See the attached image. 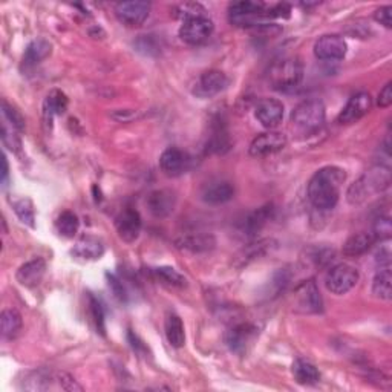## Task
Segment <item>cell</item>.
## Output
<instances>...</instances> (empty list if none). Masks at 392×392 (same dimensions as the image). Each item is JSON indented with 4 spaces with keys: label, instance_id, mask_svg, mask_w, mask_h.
<instances>
[{
    "label": "cell",
    "instance_id": "3",
    "mask_svg": "<svg viewBox=\"0 0 392 392\" xmlns=\"http://www.w3.org/2000/svg\"><path fill=\"white\" fill-rule=\"evenodd\" d=\"M302 79H304V65L298 57H287L276 61L268 72V80L278 91H290L298 87Z\"/></svg>",
    "mask_w": 392,
    "mask_h": 392
},
{
    "label": "cell",
    "instance_id": "35",
    "mask_svg": "<svg viewBox=\"0 0 392 392\" xmlns=\"http://www.w3.org/2000/svg\"><path fill=\"white\" fill-rule=\"evenodd\" d=\"M2 114L5 121L16 130H19V132H22L25 129V118L22 116V114H20L16 107H12L6 100L2 101Z\"/></svg>",
    "mask_w": 392,
    "mask_h": 392
},
{
    "label": "cell",
    "instance_id": "29",
    "mask_svg": "<svg viewBox=\"0 0 392 392\" xmlns=\"http://www.w3.org/2000/svg\"><path fill=\"white\" fill-rule=\"evenodd\" d=\"M0 323H2L3 339L12 340L16 339L20 331H22L23 320L17 309H5L2 313V318H0Z\"/></svg>",
    "mask_w": 392,
    "mask_h": 392
},
{
    "label": "cell",
    "instance_id": "44",
    "mask_svg": "<svg viewBox=\"0 0 392 392\" xmlns=\"http://www.w3.org/2000/svg\"><path fill=\"white\" fill-rule=\"evenodd\" d=\"M2 164H3V169H2V180L5 181L6 176H8V161H6V156H2Z\"/></svg>",
    "mask_w": 392,
    "mask_h": 392
},
{
    "label": "cell",
    "instance_id": "20",
    "mask_svg": "<svg viewBox=\"0 0 392 392\" xmlns=\"http://www.w3.org/2000/svg\"><path fill=\"white\" fill-rule=\"evenodd\" d=\"M45 271H46L45 259L36 258V259L28 260V262L20 267L17 270L16 278L20 282V285L32 288V287H36L40 284V282H42V279L45 276Z\"/></svg>",
    "mask_w": 392,
    "mask_h": 392
},
{
    "label": "cell",
    "instance_id": "13",
    "mask_svg": "<svg viewBox=\"0 0 392 392\" xmlns=\"http://www.w3.org/2000/svg\"><path fill=\"white\" fill-rule=\"evenodd\" d=\"M115 227L118 231V236L125 240V243H134L138 239L141 233V216L135 209H125L115 219Z\"/></svg>",
    "mask_w": 392,
    "mask_h": 392
},
{
    "label": "cell",
    "instance_id": "27",
    "mask_svg": "<svg viewBox=\"0 0 392 392\" xmlns=\"http://www.w3.org/2000/svg\"><path fill=\"white\" fill-rule=\"evenodd\" d=\"M52 46L45 39H37L28 45L23 56L25 66H36L40 61H43L46 57L51 56Z\"/></svg>",
    "mask_w": 392,
    "mask_h": 392
},
{
    "label": "cell",
    "instance_id": "9",
    "mask_svg": "<svg viewBox=\"0 0 392 392\" xmlns=\"http://www.w3.org/2000/svg\"><path fill=\"white\" fill-rule=\"evenodd\" d=\"M229 85V79L223 71L210 70L205 71L201 77L198 79L194 87V94L199 99H210L215 97L219 92H223Z\"/></svg>",
    "mask_w": 392,
    "mask_h": 392
},
{
    "label": "cell",
    "instance_id": "23",
    "mask_svg": "<svg viewBox=\"0 0 392 392\" xmlns=\"http://www.w3.org/2000/svg\"><path fill=\"white\" fill-rule=\"evenodd\" d=\"M105 253V244L95 236H83L74 245L72 254L80 259H100Z\"/></svg>",
    "mask_w": 392,
    "mask_h": 392
},
{
    "label": "cell",
    "instance_id": "33",
    "mask_svg": "<svg viewBox=\"0 0 392 392\" xmlns=\"http://www.w3.org/2000/svg\"><path fill=\"white\" fill-rule=\"evenodd\" d=\"M154 274L156 276V279H160L163 282V284H167L170 287H184L187 284V279L172 267H158L154 270Z\"/></svg>",
    "mask_w": 392,
    "mask_h": 392
},
{
    "label": "cell",
    "instance_id": "4",
    "mask_svg": "<svg viewBox=\"0 0 392 392\" xmlns=\"http://www.w3.org/2000/svg\"><path fill=\"white\" fill-rule=\"evenodd\" d=\"M391 176H389V169L388 167H377L371 172H367L359 181L351 185L348 190V199L349 203L359 204L364 201L369 195L378 194V192H383L384 189L389 187Z\"/></svg>",
    "mask_w": 392,
    "mask_h": 392
},
{
    "label": "cell",
    "instance_id": "1",
    "mask_svg": "<svg viewBox=\"0 0 392 392\" xmlns=\"http://www.w3.org/2000/svg\"><path fill=\"white\" fill-rule=\"evenodd\" d=\"M345 170L337 166H327L316 172L308 183V199L316 209L331 210L340 198V189L345 183Z\"/></svg>",
    "mask_w": 392,
    "mask_h": 392
},
{
    "label": "cell",
    "instance_id": "43",
    "mask_svg": "<svg viewBox=\"0 0 392 392\" xmlns=\"http://www.w3.org/2000/svg\"><path fill=\"white\" fill-rule=\"evenodd\" d=\"M109 285H111L114 288V291H115V296L116 298H120L121 300L126 298V294H125V288H123V284L121 282L116 279L115 276H109Z\"/></svg>",
    "mask_w": 392,
    "mask_h": 392
},
{
    "label": "cell",
    "instance_id": "42",
    "mask_svg": "<svg viewBox=\"0 0 392 392\" xmlns=\"http://www.w3.org/2000/svg\"><path fill=\"white\" fill-rule=\"evenodd\" d=\"M127 337H129L130 347L134 348V351H136V353H138V354H146L147 348H146V345H144V343L140 340V337H138V336L134 334L132 331H129Z\"/></svg>",
    "mask_w": 392,
    "mask_h": 392
},
{
    "label": "cell",
    "instance_id": "19",
    "mask_svg": "<svg viewBox=\"0 0 392 392\" xmlns=\"http://www.w3.org/2000/svg\"><path fill=\"white\" fill-rule=\"evenodd\" d=\"M233 196H235V187L231 183L224 180L210 181L203 189V201L212 205L229 203Z\"/></svg>",
    "mask_w": 392,
    "mask_h": 392
},
{
    "label": "cell",
    "instance_id": "22",
    "mask_svg": "<svg viewBox=\"0 0 392 392\" xmlns=\"http://www.w3.org/2000/svg\"><path fill=\"white\" fill-rule=\"evenodd\" d=\"M375 238L373 236V233H357V235H353L351 238H348V240L343 244V254L348 258H357L362 256V254L367 253L371 247L374 245Z\"/></svg>",
    "mask_w": 392,
    "mask_h": 392
},
{
    "label": "cell",
    "instance_id": "11",
    "mask_svg": "<svg viewBox=\"0 0 392 392\" xmlns=\"http://www.w3.org/2000/svg\"><path fill=\"white\" fill-rule=\"evenodd\" d=\"M287 146V136L280 132H265L258 135L250 144L249 152L254 158H262L280 152Z\"/></svg>",
    "mask_w": 392,
    "mask_h": 392
},
{
    "label": "cell",
    "instance_id": "36",
    "mask_svg": "<svg viewBox=\"0 0 392 392\" xmlns=\"http://www.w3.org/2000/svg\"><path fill=\"white\" fill-rule=\"evenodd\" d=\"M89 307H91V314L95 327H97L99 333L105 336V311H103V307L99 302V299H95L94 296H89Z\"/></svg>",
    "mask_w": 392,
    "mask_h": 392
},
{
    "label": "cell",
    "instance_id": "17",
    "mask_svg": "<svg viewBox=\"0 0 392 392\" xmlns=\"http://www.w3.org/2000/svg\"><path fill=\"white\" fill-rule=\"evenodd\" d=\"M256 333H258L256 327L250 325V323H239V325H235L227 331L225 342L233 353L244 354L247 351V347H249V343L254 339Z\"/></svg>",
    "mask_w": 392,
    "mask_h": 392
},
{
    "label": "cell",
    "instance_id": "34",
    "mask_svg": "<svg viewBox=\"0 0 392 392\" xmlns=\"http://www.w3.org/2000/svg\"><path fill=\"white\" fill-rule=\"evenodd\" d=\"M14 212L23 224L34 227V221H36V212H34V204L31 199L28 198L19 199V201L14 203Z\"/></svg>",
    "mask_w": 392,
    "mask_h": 392
},
{
    "label": "cell",
    "instance_id": "38",
    "mask_svg": "<svg viewBox=\"0 0 392 392\" xmlns=\"http://www.w3.org/2000/svg\"><path fill=\"white\" fill-rule=\"evenodd\" d=\"M2 141L5 144V147H8L10 150H19L20 147V140L16 135V129L12 126H8V123H3L2 126Z\"/></svg>",
    "mask_w": 392,
    "mask_h": 392
},
{
    "label": "cell",
    "instance_id": "41",
    "mask_svg": "<svg viewBox=\"0 0 392 392\" xmlns=\"http://www.w3.org/2000/svg\"><path fill=\"white\" fill-rule=\"evenodd\" d=\"M377 105L380 107H389L392 105V83L384 85V87L378 94V99H377Z\"/></svg>",
    "mask_w": 392,
    "mask_h": 392
},
{
    "label": "cell",
    "instance_id": "14",
    "mask_svg": "<svg viewBox=\"0 0 392 392\" xmlns=\"http://www.w3.org/2000/svg\"><path fill=\"white\" fill-rule=\"evenodd\" d=\"M258 121L267 129H274L284 118V105L276 99H262L254 109Z\"/></svg>",
    "mask_w": 392,
    "mask_h": 392
},
{
    "label": "cell",
    "instance_id": "15",
    "mask_svg": "<svg viewBox=\"0 0 392 392\" xmlns=\"http://www.w3.org/2000/svg\"><path fill=\"white\" fill-rule=\"evenodd\" d=\"M296 307L302 313H320L322 311V296L314 280L304 282L296 290Z\"/></svg>",
    "mask_w": 392,
    "mask_h": 392
},
{
    "label": "cell",
    "instance_id": "24",
    "mask_svg": "<svg viewBox=\"0 0 392 392\" xmlns=\"http://www.w3.org/2000/svg\"><path fill=\"white\" fill-rule=\"evenodd\" d=\"M176 247L181 250H187L192 253H203V251H209L212 250L213 247L216 245V240L212 235H187L183 236L180 239H176Z\"/></svg>",
    "mask_w": 392,
    "mask_h": 392
},
{
    "label": "cell",
    "instance_id": "21",
    "mask_svg": "<svg viewBox=\"0 0 392 392\" xmlns=\"http://www.w3.org/2000/svg\"><path fill=\"white\" fill-rule=\"evenodd\" d=\"M273 210V205L267 204L264 207H259L258 210L249 213V215L244 218V221L240 223V230H243L244 235L254 236L258 231L262 230V227L270 221Z\"/></svg>",
    "mask_w": 392,
    "mask_h": 392
},
{
    "label": "cell",
    "instance_id": "28",
    "mask_svg": "<svg viewBox=\"0 0 392 392\" xmlns=\"http://www.w3.org/2000/svg\"><path fill=\"white\" fill-rule=\"evenodd\" d=\"M164 331H166L167 342L170 347L174 348H183L185 343V331H184V323L180 316L169 314L166 318V323H164Z\"/></svg>",
    "mask_w": 392,
    "mask_h": 392
},
{
    "label": "cell",
    "instance_id": "37",
    "mask_svg": "<svg viewBox=\"0 0 392 392\" xmlns=\"http://www.w3.org/2000/svg\"><path fill=\"white\" fill-rule=\"evenodd\" d=\"M392 227H391V218L389 216H378L374 223V233L373 236L380 240H388L391 238Z\"/></svg>",
    "mask_w": 392,
    "mask_h": 392
},
{
    "label": "cell",
    "instance_id": "40",
    "mask_svg": "<svg viewBox=\"0 0 392 392\" xmlns=\"http://www.w3.org/2000/svg\"><path fill=\"white\" fill-rule=\"evenodd\" d=\"M56 378L59 380V383L61 384V388L66 389V391H83V388H81L80 384L75 382V378L72 375H70V374L59 373Z\"/></svg>",
    "mask_w": 392,
    "mask_h": 392
},
{
    "label": "cell",
    "instance_id": "16",
    "mask_svg": "<svg viewBox=\"0 0 392 392\" xmlns=\"http://www.w3.org/2000/svg\"><path fill=\"white\" fill-rule=\"evenodd\" d=\"M190 158L178 147H169L160 158V167L167 176H178L189 169Z\"/></svg>",
    "mask_w": 392,
    "mask_h": 392
},
{
    "label": "cell",
    "instance_id": "10",
    "mask_svg": "<svg viewBox=\"0 0 392 392\" xmlns=\"http://www.w3.org/2000/svg\"><path fill=\"white\" fill-rule=\"evenodd\" d=\"M150 12V3L149 2H120L115 5V16L118 17L120 22L130 28L140 26Z\"/></svg>",
    "mask_w": 392,
    "mask_h": 392
},
{
    "label": "cell",
    "instance_id": "5",
    "mask_svg": "<svg viewBox=\"0 0 392 392\" xmlns=\"http://www.w3.org/2000/svg\"><path fill=\"white\" fill-rule=\"evenodd\" d=\"M291 123L304 134H313L325 123V106L320 100H305L294 107Z\"/></svg>",
    "mask_w": 392,
    "mask_h": 392
},
{
    "label": "cell",
    "instance_id": "8",
    "mask_svg": "<svg viewBox=\"0 0 392 392\" xmlns=\"http://www.w3.org/2000/svg\"><path fill=\"white\" fill-rule=\"evenodd\" d=\"M347 42L345 39L339 34H328V36H322L314 45V56L319 60L325 61H334L342 60L347 54Z\"/></svg>",
    "mask_w": 392,
    "mask_h": 392
},
{
    "label": "cell",
    "instance_id": "32",
    "mask_svg": "<svg viewBox=\"0 0 392 392\" xmlns=\"http://www.w3.org/2000/svg\"><path fill=\"white\" fill-rule=\"evenodd\" d=\"M56 229L60 236L68 238V239L74 238L75 235H77V231L80 229L79 216L70 210L60 213V216L56 221Z\"/></svg>",
    "mask_w": 392,
    "mask_h": 392
},
{
    "label": "cell",
    "instance_id": "39",
    "mask_svg": "<svg viewBox=\"0 0 392 392\" xmlns=\"http://www.w3.org/2000/svg\"><path fill=\"white\" fill-rule=\"evenodd\" d=\"M374 19L378 23L383 25L384 28H392V6L386 5L378 8L374 14Z\"/></svg>",
    "mask_w": 392,
    "mask_h": 392
},
{
    "label": "cell",
    "instance_id": "7",
    "mask_svg": "<svg viewBox=\"0 0 392 392\" xmlns=\"http://www.w3.org/2000/svg\"><path fill=\"white\" fill-rule=\"evenodd\" d=\"M213 30H215V25H213L207 14L194 16L184 19L180 28V37L187 45H203L210 39Z\"/></svg>",
    "mask_w": 392,
    "mask_h": 392
},
{
    "label": "cell",
    "instance_id": "25",
    "mask_svg": "<svg viewBox=\"0 0 392 392\" xmlns=\"http://www.w3.org/2000/svg\"><path fill=\"white\" fill-rule=\"evenodd\" d=\"M68 97L61 91H51L43 103V115L48 123H51L54 116L63 115L68 109Z\"/></svg>",
    "mask_w": 392,
    "mask_h": 392
},
{
    "label": "cell",
    "instance_id": "26",
    "mask_svg": "<svg viewBox=\"0 0 392 392\" xmlns=\"http://www.w3.org/2000/svg\"><path fill=\"white\" fill-rule=\"evenodd\" d=\"M293 375L296 382L299 384H307V386L319 383L320 380L318 368H316L311 362L304 359H298L293 363Z\"/></svg>",
    "mask_w": 392,
    "mask_h": 392
},
{
    "label": "cell",
    "instance_id": "18",
    "mask_svg": "<svg viewBox=\"0 0 392 392\" xmlns=\"http://www.w3.org/2000/svg\"><path fill=\"white\" fill-rule=\"evenodd\" d=\"M176 196L172 190L160 189L147 196V209L155 218H166L175 210Z\"/></svg>",
    "mask_w": 392,
    "mask_h": 392
},
{
    "label": "cell",
    "instance_id": "12",
    "mask_svg": "<svg viewBox=\"0 0 392 392\" xmlns=\"http://www.w3.org/2000/svg\"><path fill=\"white\" fill-rule=\"evenodd\" d=\"M371 107H373V99L368 92H359L353 95L347 103V106L343 107V111L337 116V123L340 125H351L357 120L363 118L367 115Z\"/></svg>",
    "mask_w": 392,
    "mask_h": 392
},
{
    "label": "cell",
    "instance_id": "31",
    "mask_svg": "<svg viewBox=\"0 0 392 392\" xmlns=\"http://www.w3.org/2000/svg\"><path fill=\"white\" fill-rule=\"evenodd\" d=\"M391 267H380L374 278L373 282V294L378 299L389 300L392 296V288H391Z\"/></svg>",
    "mask_w": 392,
    "mask_h": 392
},
{
    "label": "cell",
    "instance_id": "6",
    "mask_svg": "<svg viewBox=\"0 0 392 392\" xmlns=\"http://www.w3.org/2000/svg\"><path fill=\"white\" fill-rule=\"evenodd\" d=\"M357 282H359V271L357 268L349 264H339L329 268L325 278L327 290L333 294L342 296L353 290Z\"/></svg>",
    "mask_w": 392,
    "mask_h": 392
},
{
    "label": "cell",
    "instance_id": "30",
    "mask_svg": "<svg viewBox=\"0 0 392 392\" xmlns=\"http://www.w3.org/2000/svg\"><path fill=\"white\" fill-rule=\"evenodd\" d=\"M216 125L213 127V134L207 141V152L210 154H224L230 149V138L229 134L223 125L221 120L215 121Z\"/></svg>",
    "mask_w": 392,
    "mask_h": 392
},
{
    "label": "cell",
    "instance_id": "2",
    "mask_svg": "<svg viewBox=\"0 0 392 392\" xmlns=\"http://www.w3.org/2000/svg\"><path fill=\"white\" fill-rule=\"evenodd\" d=\"M274 19L270 6L262 2H235L229 6V20L231 25L239 28H253V26L267 25L268 20Z\"/></svg>",
    "mask_w": 392,
    "mask_h": 392
}]
</instances>
